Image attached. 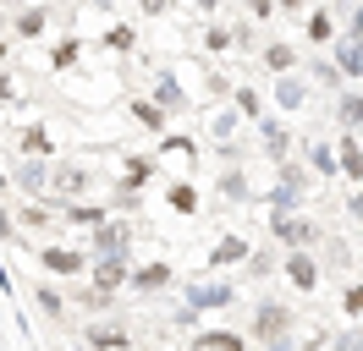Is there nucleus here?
<instances>
[{
  "mask_svg": "<svg viewBox=\"0 0 363 351\" xmlns=\"http://www.w3.org/2000/svg\"><path fill=\"white\" fill-rule=\"evenodd\" d=\"M270 231H275L281 241H286V247H314V241H319L314 219H303V214H286V209H281V214L270 219Z\"/></svg>",
  "mask_w": 363,
  "mask_h": 351,
  "instance_id": "f257e3e1",
  "label": "nucleus"
},
{
  "mask_svg": "<svg viewBox=\"0 0 363 351\" xmlns=\"http://www.w3.org/2000/svg\"><path fill=\"white\" fill-rule=\"evenodd\" d=\"M94 253H99V258H121V253H127V225H121V219H105V225L94 231Z\"/></svg>",
  "mask_w": 363,
  "mask_h": 351,
  "instance_id": "f03ea898",
  "label": "nucleus"
},
{
  "mask_svg": "<svg viewBox=\"0 0 363 351\" xmlns=\"http://www.w3.org/2000/svg\"><path fill=\"white\" fill-rule=\"evenodd\" d=\"M286 324H292V313H286L281 302H259V318H253V329H259L264 340H281V335H286Z\"/></svg>",
  "mask_w": 363,
  "mask_h": 351,
  "instance_id": "7ed1b4c3",
  "label": "nucleus"
},
{
  "mask_svg": "<svg viewBox=\"0 0 363 351\" xmlns=\"http://www.w3.org/2000/svg\"><path fill=\"white\" fill-rule=\"evenodd\" d=\"M303 187H308V181H303V171H292V165H286V171H281V181H275V192H270V203H275V209H292L297 197H303Z\"/></svg>",
  "mask_w": 363,
  "mask_h": 351,
  "instance_id": "20e7f679",
  "label": "nucleus"
},
{
  "mask_svg": "<svg viewBox=\"0 0 363 351\" xmlns=\"http://www.w3.org/2000/svg\"><path fill=\"white\" fill-rule=\"evenodd\" d=\"M286 275H292V285H297V291H314V285H319V263L308 258L303 247H297L292 258H286Z\"/></svg>",
  "mask_w": 363,
  "mask_h": 351,
  "instance_id": "39448f33",
  "label": "nucleus"
},
{
  "mask_svg": "<svg viewBox=\"0 0 363 351\" xmlns=\"http://www.w3.org/2000/svg\"><path fill=\"white\" fill-rule=\"evenodd\" d=\"M187 307H231V285H187Z\"/></svg>",
  "mask_w": 363,
  "mask_h": 351,
  "instance_id": "423d86ee",
  "label": "nucleus"
},
{
  "mask_svg": "<svg viewBox=\"0 0 363 351\" xmlns=\"http://www.w3.org/2000/svg\"><path fill=\"white\" fill-rule=\"evenodd\" d=\"M39 263H45L50 275H77L89 258H83V253H67V247H45V258H39Z\"/></svg>",
  "mask_w": 363,
  "mask_h": 351,
  "instance_id": "0eeeda50",
  "label": "nucleus"
},
{
  "mask_svg": "<svg viewBox=\"0 0 363 351\" xmlns=\"http://www.w3.org/2000/svg\"><path fill=\"white\" fill-rule=\"evenodd\" d=\"M264 154H270V159H286V149H292V132L281 127V121H264Z\"/></svg>",
  "mask_w": 363,
  "mask_h": 351,
  "instance_id": "6e6552de",
  "label": "nucleus"
},
{
  "mask_svg": "<svg viewBox=\"0 0 363 351\" xmlns=\"http://www.w3.org/2000/svg\"><path fill=\"white\" fill-rule=\"evenodd\" d=\"M121 280H127V258H99V263H94V285L116 291Z\"/></svg>",
  "mask_w": 363,
  "mask_h": 351,
  "instance_id": "1a4fd4ad",
  "label": "nucleus"
},
{
  "mask_svg": "<svg viewBox=\"0 0 363 351\" xmlns=\"http://www.w3.org/2000/svg\"><path fill=\"white\" fill-rule=\"evenodd\" d=\"M193 351H242V335H231V329H209L193 340Z\"/></svg>",
  "mask_w": 363,
  "mask_h": 351,
  "instance_id": "9d476101",
  "label": "nucleus"
},
{
  "mask_svg": "<svg viewBox=\"0 0 363 351\" xmlns=\"http://www.w3.org/2000/svg\"><path fill=\"white\" fill-rule=\"evenodd\" d=\"M67 219H72V225H83V231H99V225H105L111 214H105L99 203H94V209H89V203H72V209H67Z\"/></svg>",
  "mask_w": 363,
  "mask_h": 351,
  "instance_id": "9b49d317",
  "label": "nucleus"
},
{
  "mask_svg": "<svg viewBox=\"0 0 363 351\" xmlns=\"http://www.w3.org/2000/svg\"><path fill=\"white\" fill-rule=\"evenodd\" d=\"M89 187V171H77V165H67V171H55V192L61 197H77Z\"/></svg>",
  "mask_w": 363,
  "mask_h": 351,
  "instance_id": "f8f14e48",
  "label": "nucleus"
},
{
  "mask_svg": "<svg viewBox=\"0 0 363 351\" xmlns=\"http://www.w3.org/2000/svg\"><path fill=\"white\" fill-rule=\"evenodd\" d=\"M17 187H23V192H33V197H45V192H50V171L23 165V171H17Z\"/></svg>",
  "mask_w": 363,
  "mask_h": 351,
  "instance_id": "ddd939ff",
  "label": "nucleus"
},
{
  "mask_svg": "<svg viewBox=\"0 0 363 351\" xmlns=\"http://www.w3.org/2000/svg\"><path fill=\"white\" fill-rule=\"evenodd\" d=\"M242 258H248V241H237V236H226L209 253V263H220V269H226V263H242Z\"/></svg>",
  "mask_w": 363,
  "mask_h": 351,
  "instance_id": "4468645a",
  "label": "nucleus"
},
{
  "mask_svg": "<svg viewBox=\"0 0 363 351\" xmlns=\"http://www.w3.org/2000/svg\"><path fill=\"white\" fill-rule=\"evenodd\" d=\"M165 280H171V263H149V269H138V275H133L138 291H160Z\"/></svg>",
  "mask_w": 363,
  "mask_h": 351,
  "instance_id": "2eb2a0df",
  "label": "nucleus"
},
{
  "mask_svg": "<svg viewBox=\"0 0 363 351\" xmlns=\"http://www.w3.org/2000/svg\"><path fill=\"white\" fill-rule=\"evenodd\" d=\"M275 99H281V105H286V110H297V105H303V99H308V88L297 83V77H281V83H275Z\"/></svg>",
  "mask_w": 363,
  "mask_h": 351,
  "instance_id": "dca6fc26",
  "label": "nucleus"
},
{
  "mask_svg": "<svg viewBox=\"0 0 363 351\" xmlns=\"http://www.w3.org/2000/svg\"><path fill=\"white\" fill-rule=\"evenodd\" d=\"M341 171L352 176V181H363V154H358V143H352V137H341Z\"/></svg>",
  "mask_w": 363,
  "mask_h": 351,
  "instance_id": "f3484780",
  "label": "nucleus"
},
{
  "mask_svg": "<svg viewBox=\"0 0 363 351\" xmlns=\"http://www.w3.org/2000/svg\"><path fill=\"white\" fill-rule=\"evenodd\" d=\"M336 66H341V71H363V44L358 39L336 44Z\"/></svg>",
  "mask_w": 363,
  "mask_h": 351,
  "instance_id": "a211bd4d",
  "label": "nucleus"
},
{
  "mask_svg": "<svg viewBox=\"0 0 363 351\" xmlns=\"http://www.w3.org/2000/svg\"><path fill=\"white\" fill-rule=\"evenodd\" d=\"M89 340L99 351H127V329H89Z\"/></svg>",
  "mask_w": 363,
  "mask_h": 351,
  "instance_id": "6ab92c4d",
  "label": "nucleus"
},
{
  "mask_svg": "<svg viewBox=\"0 0 363 351\" xmlns=\"http://www.w3.org/2000/svg\"><path fill=\"white\" fill-rule=\"evenodd\" d=\"M155 105H160V110H177V105H182V88L171 83V77H160V83H155Z\"/></svg>",
  "mask_w": 363,
  "mask_h": 351,
  "instance_id": "aec40b11",
  "label": "nucleus"
},
{
  "mask_svg": "<svg viewBox=\"0 0 363 351\" xmlns=\"http://www.w3.org/2000/svg\"><path fill=\"white\" fill-rule=\"evenodd\" d=\"M149 176H155V165H149V159H127V176H121V187H143Z\"/></svg>",
  "mask_w": 363,
  "mask_h": 351,
  "instance_id": "412c9836",
  "label": "nucleus"
},
{
  "mask_svg": "<svg viewBox=\"0 0 363 351\" xmlns=\"http://www.w3.org/2000/svg\"><path fill=\"white\" fill-rule=\"evenodd\" d=\"M23 149L33 154V159H39V154H50V132H45V127H28V132H23Z\"/></svg>",
  "mask_w": 363,
  "mask_h": 351,
  "instance_id": "4be33fe9",
  "label": "nucleus"
},
{
  "mask_svg": "<svg viewBox=\"0 0 363 351\" xmlns=\"http://www.w3.org/2000/svg\"><path fill=\"white\" fill-rule=\"evenodd\" d=\"M171 209H177V214H193V209H199V192H193V187H171Z\"/></svg>",
  "mask_w": 363,
  "mask_h": 351,
  "instance_id": "5701e85b",
  "label": "nucleus"
},
{
  "mask_svg": "<svg viewBox=\"0 0 363 351\" xmlns=\"http://www.w3.org/2000/svg\"><path fill=\"white\" fill-rule=\"evenodd\" d=\"M325 39H330V17L314 11V17H308V44H325Z\"/></svg>",
  "mask_w": 363,
  "mask_h": 351,
  "instance_id": "b1692460",
  "label": "nucleus"
},
{
  "mask_svg": "<svg viewBox=\"0 0 363 351\" xmlns=\"http://www.w3.org/2000/svg\"><path fill=\"white\" fill-rule=\"evenodd\" d=\"M264 61H270V71H292V61H297V55L286 50V44H275V50L264 55Z\"/></svg>",
  "mask_w": 363,
  "mask_h": 351,
  "instance_id": "393cba45",
  "label": "nucleus"
},
{
  "mask_svg": "<svg viewBox=\"0 0 363 351\" xmlns=\"http://www.w3.org/2000/svg\"><path fill=\"white\" fill-rule=\"evenodd\" d=\"M138 121H143L149 132H160V127H165V110H160V105H138Z\"/></svg>",
  "mask_w": 363,
  "mask_h": 351,
  "instance_id": "a878e982",
  "label": "nucleus"
},
{
  "mask_svg": "<svg viewBox=\"0 0 363 351\" xmlns=\"http://www.w3.org/2000/svg\"><path fill=\"white\" fill-rule=\"evenodd\" d=\"M39 28H45V11H23V17H17V33H28V39H33Z\"/></svg>",
  "mask_w": 363,
  "mask_h": 351,
  "instance_id": "bb28decb",
  "label": "nucleus"
},
{
  "mask_svg": "<svg viewBox=\"0 0 363 351\" xmlns=\"http://www.w3.org/2000/svg\"><path fill=\"white\" fill-rule=\"evenodd\" d=\"M39 307H45L50 318H61V313H67V302H61V297H55V291H50V285H45V291H39Z\"/></svg>",
  "mask_w": 363,
  "mask_h": 351,
  "instance_id": "cd10ccee",
  "label": "nucleus"
},
{
  "mask_svg": "<svg viewBox=\"0 0 363 351\" xmlns=\"http://www.w3.org/2000/svg\"><path fill=\"white\" fill-rule=\"evenodd\" d=\"M336 165H341V154H330V149H314V171H325V176H330Z\"/></svg>",
  "mask_w": 363,
  "mask_h": 351,
  "instance_id": "c85d7f7f",
  "label": "nucleus"
},
{
  "mask_svg": "<svg viewBox=\"0 0 363 351\" xmlns=\"http://www.w3.org/2000/svg\"><path fill=\"white\" fill-rule=\"evenodd\" d=\"M341 307H347V313H352V318H363V285H352V291H347V297H341Z\"/></svg>",
  "mask_w": 363,
  "mask_h": 351,
  "instance_id": "c756f323",
  "label": "nucleus"
},
{
  "mask_svg": "<svg viewBox=\"0 0 363 351\" xmlns=\"http://www.w3.org/2000/svg\"><path fill=\"white\" fill-rule=\"evenodd\" d=\"M341 115H347V121H363V99H358V93H347V99H341Z\"/></svg>",
  "mask_w": 363,
  "mask_h": 351,
  "instance_id": "7c9ffc66",
  "label": "nucleus"
},
{
  "mask_svg": "<svg viewBox=\"0 0 363 351\" xmlns=\"http://www.w3.org/2000/svg\"><path fill=\"white\" fill-rule=\"evenodd\" d=\"M237 110H242V115H259V93H253V88H242V93H237Z\"/></svg>",
  "mask_w": 363,
  "mask_h": 351,
  "instance_id": "2f4dec72",
  "label": "nucleus"
},
{
  "mask_svg": "<svg viewBox=\"0 0 363 351\" xmlns=\"http://www.w3.org/2000/svg\"><path fill=\"white\" fill-rule=\"evenodd\" d=\"M111 50H133V28H111Z\"/></svg>",
  "mask_w": 363,
  "mask_h": 351,
  "instance_id": "473e14b6",
  "label": "nucleus"
},
{
  "mask_svg": "<svg viewBox=\"0 0 363 351\" xmlns=\"http://www.w3.org/2000/svg\"><path fill=\"white\" fill-rule=\"evenodd\" d=\"M242 6H248L253 17H270V0H242Z\"/></svg>",
  "mask_w": 363,
  "mask_h": 351,
  "instance_id": "72a5a7b5",
  "label": "nucleus"
},
{
  "mask_svg": "<svg viewBox=\"0 0 363 351\" xmlns=\"http://www.w3.org/2000/svg\"><path fill=\"white\" fill-rule=\"evenodd\" d=\"M11 105V77H6V71H0V110Z\"/></svg>",
  "mask_w": 363,
  "mask_h": 351,
  "instance_id": "f704fd0d",
  "label": "nucleus"
},
{
  "mask_svg": "<svg viewBox=\"0 0 363 351\" xmlns=\"http://www.w3.org/2000/svg\"><path fill=\"white\" fill-rule=\"evenodd\" d=\"M138 6H143L149 17H160V11H165V0H138Z\"/></svg>",
  "mask_w": 363,
  "mask_h": 351,
  "instance_id": "c9c22d12",
  "label": "nucleus"
},
{
  "mask_svg": "<svg viewBox=\"0 0 363 351\" xmlns=\"http://www.w3.org/2000/svg\"><path fill=\"white\" fill-rule=\"evenodd\" d=\"M352 39L363 44V6H358V17H352Z\"/></svg>",
  "mask_w": 363,
  "mask_h": 351,
  "instance_id": "e433bc0d",
  "label": "nucleus"
},
{
  "mask_svg": "<svg viewBox=\"0 0 363 351\" xmlns=\"http://www.w3.org/2000/svg\"><path fill=\"white\" fill-rule=\"evenodd\" d=\"M281 6H286V11H297V6H308V0H281Z\"/></svg>",
  "mask_w": 363,
  "mask_h": 351,
  "instance_id": "4c0bfd02",
  "label": "nucleus"
},
{
  "mask_svg": "<svg viewBox=\"0 0 363 351\" xmlns=\"http://www.w3.org/2000/svg\"><path fill=\"white\" fill-rule=\"evenodd\" d=\"M199 6H204V11H215V6H220V0H199Z\"/></svg>",
  "mask_w": 363,
  "mask_h": 351,
  "instance_id": "58836bf2",
  "label": "nucleus"
},
{
  "mask_svg": "<svg viewBox=\"0 0 363 351\" xmlns=\"http://www.w3.org/2000/svg\"><path fill=\"white\" fill-rule=\"evenodd\" d=\"M0 55H6V39H0Z\"/></svg>",
  "mask_w": 363,
  "mask_h": 351,
  "instance_id": "ea45409f",
  "label": "nucleus"
},
{
  "mask_svg": "<svg viewBox=\"0 0 363 351\" xmlns=\"http://www.w3.org/2000/svg\"><path fill=\"white\" fill-rule=\"evenodd\" d=\"M0 187H6V171H0Z\"/></svg>",
  "mask_w": 363,
  "mask_h": 351,
  "instance_id": "a19ab883",
  "label": "nucleus"
},
{
  "mask_svg": "<svg viewBox=\"0 0 363 351\" xmlns=\"http://www.w3.org/2000/svg\"><path fill=\"white\" fill-rule=\"evenodd\" d=\"M358 6H363V0H358Z\"/></svg>",
  "mask_w": 363,
  "mask_h": 351,
  "instance_id": "79ce46f5",
  "label": "nucleus"
}]
</instances>
